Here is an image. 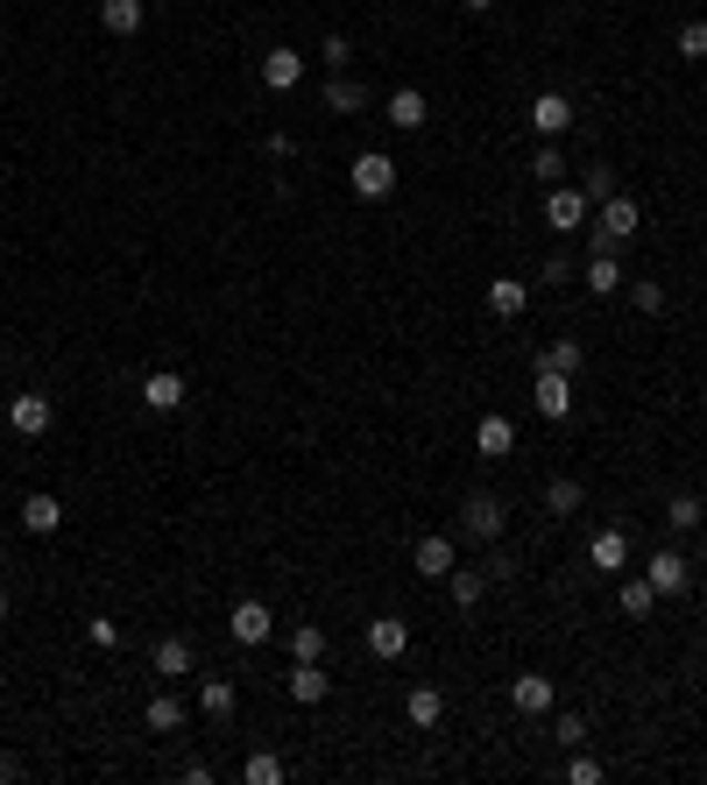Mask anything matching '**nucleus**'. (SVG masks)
I'll return each instance as SVG.
<instances>
[{"label": "nucleus", "instance_id": "obj_1", "mask_svg": "<svg viewBox=\"0 0 707 785\" xmlns=\"http://www.w3.org/2000/svg\"><path fill=\"white\" fill-rule=\"evenodd\" d=\"M637 227H644V213H637V199H629V191H616V199L595 205V248H602V255H616Z\"/></svg>", "mask_w": 707, "mask_h": 785}, {"label": "nucleus", "instance_id": "obj_2", "mask_svg": "<svg viewBox=\"0 0 707 785\" xmlns=\"http://www.w3.org/2000/svg\"><path fill=\"white\" fill-rule=\"evenodd\" d=\"M545 227H552V234H580V227H595V199H587L580 184H552L545 191Z\"/></svg>", "mask_w": 707, "mask_h": 785}, {"label": "nucleus", "instance_id": "obj_3", "mask_svg": "<svg viewBox=\"0 0 707 785\" xmlns=\"http://www.w3.org/2000/svg\"><path fill=\"white\" fill-rule=\"evenodd\" d=\"M644 581H652L658 595H686V587H694V560H686L679 545H658L652 560H644Z\"/></svg>", "mask_w": 707, "mask_h": 785}, {"label": "nucleus", "instance_id": "obj_4", "mask_svg": "<svg viewBox=\"0 0 707 785\" xmlns=\"http://www.w3.org/2000/svg\"><path fill=\"white\" fill-rule=\"evenodd\" d=\"M347 184H354V199H390V191H396V163L382 157V149H361L354 170H347Z\"/></svg>", "mask_w": 707, "mask_h": 785}, {"label": "nucleus", "instance_id": "obj_5", "mask_svg": "<svg viewBox=\"0 0 707 785\" xmlns=\"http://www.w3.org/2000/svg\"><path fill=\"white\" fill-rule=\"evenodd\" d=\"M461 524H467V539H482V545H495V539H503V524H509V516H503V495L474 489L467 503H461Z\"/></svg>", "mask_w": 707, "mask_h": 785}, {"label": "nucleus", "instance_id": "obj_6", "mask_svg": "<svg viewBox=\"0 0 707 785\" xmlns=\"http://www.w3.org/2000/svg\"><path fill=\"white\" fill-rule=\"evenodd\" d=\"M453 566H461V545H453L446 531H425V539L411 545V573H425V581H446Z\"/></svg>", "mask_w": 707, "mask_h": 785}, {"label": "nucleus", "instance_id": "obj_7", "mask_svg": "<svg viewBox=\"0 0 707 785\" xmlns=\"http://www.w3.org/2000/svg\"><path fill=\"white\" fill-rule=\"evenodd\" d=\"M524 121H531V128H538V135H545V142H559V135H566V128H573V121H580V107H573V100H566V92H538V100H531V113H524Z\"/></svg>", "mask_w": 707, "mask_h": 785}, {"label": "nucleus", "instance_id": "obj_8", "mask_svg": "<svg viewBox=\"0 0 707 785\" xmlns=\"http://www.w3.org/2000/svg\"><path fill=\"white\" fill-rule=\"evenodd\" d=\"M226 630H234V644H270V637H276V616H270V602L241 595L234 616H226Z\"/></svg>", "mask_w": 707, "mask_h": 785}, {"label": "nucleus", "instance_id": "obj_9", "mask_svg": "<svg viewBox=\"0 0 707 785\" xmlns=\"http://www.w3.org/2000/svg\"><path fill=\"white\" fill-rule=\"evenodd\" d=\"M50 396L43 390H22V396H8V425H14V439H43L50 432Z\"/></svg>", "mask_w": 707, "mask_h": 785}, {"label": "nucleus", "instance_id": "obj_10", "mask_svg": "<svg viewBox=\"0 0 707 785\" xmlns=\"http://www.w3.org/2000/svg\"><path fill=\"white\" fill-rule=\"evenodd\" d=\"M531 404H538V417H573V375H559V369H538V382H531Z\"/></svg>", "mask_w": 707, "mask_h": 785}, {"label": "nucleus", "instance_id": "obj_11", "mask_svg": "<svg viewBox=\"0 0 707 785\" xmlns=\"http://www.w3.org/2000/svg\"><path fill=\"white\" fill-rule=\"evenodd\" d=\"M262 85H270V92H297V85H304V57H297L291 43L262 50Z\"/></svg>", "mask_w": 707, "mask_h": 785}, {"label": "nucleus", "instance_id": "obj_12", "mask_svg": "<svg viewBox=\"0 0 707 785\" xmlns=\"http://www.w3.org/2000/svg\"><path fill=\"white\" fill-rule=\"evenodd\" d=\"M283 686H291L297 707H319L333 694V680H326V665H319V658H291V680H283Z\"/></svg>", "mask_w": 707, "mask_h": 785}, {"label": "nucleus", "instance_id": "obj_13", "mask_svg": "<svg viewBox=\"0 0 707 785\" xmlns=\"http://www.w3.org/2000/svg\"><path fill=\"white\" fill-rule=\"evenodd\" d=\"M587 566H595V573H608V581H616V573H629V539H623L616 524L587 539Z\"/></svg>", "mask_w": 707, "mask_h": 785}, {"label": "nucleus", "instance_id": "obj_14", "mask_svg": "<svg viewBox=\"0 0 707 785\" xmlns=\"http://www.w3.org/2000/svg\"><path fill=\"white\" fill-rule=\"evenodd\" d=\"M382 121H390V128H404V135H417V128L432 121L425 92H417V85H396V92H390V107H382Z\"/></svg>", "mask_w": 707, "mask_h": 785}, {"label": "nucleus", "instance_id": "obj_15", "mask_svg": "<svg viewBox=\"0 0 707 785\" xmlns=\"http://www.w3.org/2000/svg\"><path fill=\"white\" fill-rule=\"evenodd\" d=\"M142 404L170 417V411H184V375L178 369H156V375H142Z\"/></svg>", "mask_w": 707, "mask_h": 785}, {"label": "nucleus", "instance_id": "obj_16", "mask_svg": "<svg viewBox=\"0 0 707 785\" xmlns=\"http://www.w3.org/2000/svg\"><path fill=\"white\" fill-rule=\"evenodd\" d=\"M474 453H482V461H509V453H517V425L488 411L482 425H474Z\"/></svg>", "mask_w": 707, "mask_h": 785}, {"label": "nucleus", "instance_id": "obj_17", "mask_svg": "<svg viewBox=\"0 0 707 785\" xmlns=\"http://www.w3.org/2000/svg\"><path fill=\"white\" fill-rule=\"evenodd\" d=\"M368 651H375L382 665L404 658V651H411V623H404V616H375V623H368Z\"/></svg>", "mask_w": 707, "mask_h": 785}, {"label": "nucleus", "instance_id": "obj_18", "mask_svg": "<svg viewBox=\"0 0 707 785\" xmlns=\"http://www.w3.org/2000/svg\"><path fill=\"white\" fill-rule=\"evenodd\" d=\"M552 680L545 673H524V680H509V707H517V715H552Z\"/></svg>", "mask_w": 707, "mask_h": 785}, {"label": "nucleus", "instance_id": "obj_19", "mask_svg": "<svg viewBox=\"0 0 707 785\" xmlns=\"http://www.w3.org/2000/svg\"><path fill=\"white\" fill-rule=\"evenodd\" d=\"M488 312H495V319H524V312H531V283H524V276H495V283H488Z\"/></svg>", "mask_w": 707, "mask_h": 785}, {"label": "nucleus", "instance_id": "obj_20", "mask_svg": "<svg viewBox=\"0 0 707 785\" xmlns=\"http://www.w3.org/2000/svg\"><path fill=\"white\" fill-rule=\"evenodd\" d=\"M191 637H156V651H149V665H156V680H184L191 673Z\"/></svg>", "mask_w": 707, "mask_h": 785}, {"label": "nucleus", "instance_id": "obj_21", "mask_svg": "<svg viewBox=\"0 0 707 785\" xmlns=\"http://www.w3.org/2000/svg\"><path fill=\"white\" fill-rule=\"evenodd\" d=\"M404 715H411V729H438V722H446V694H438V686H411Z\"/></svg>", "mask_w": 707, "mask_h": 785}, {"label": "nucleus", "instance_id": "obj_22", "mask_svg": "<svg viewBox=\"0 0 707 785\" xmlns=\"http://www.w3.org/2000/svg\"><path fill=\"white\" fill-rule=\"evenodd\" d=\"M149 22V0H100V29L107 36H135Z\"/></svg>", "mask_w": 707, "mask_h": 785}, {"label": "nucleus", "instance_id": "obj_23", "mask_svg": "<svg viewBox=\"0 0 707 785\" xmlns=\"http://www.w3.org/2000/svg\"><path fill=\"white\" fill-rule=\"evenodd\" d=\"M580 283H587L595 298H616L629 276H623V262H616V255H602V248H595V255H587V270H580Z\"/></svg>", "mask_w": 707, "mask_h": 785}, {"label": "nucleus", "instance_id": "obj_24", "mask_svg": "<svg viewBox=\"0 0 707 785\" xmlns=\"http://www.w3.org/2000/svg\"><path fill=\"white\" fill-rule=\"evenodd\" d=\"M142 722H149V736H178V729H184V701H178V694H149Z\"/></svg>", "mask_w": 707, "mask_h": 785}, {"label": "nucleus", "instance_id": "obj_25", "mask_svg": "<svg viewBox=\"0 0 707 785\" xmlns=\"http://www.w3.org/2000/svg\"><path fill=\"white\" fill-rule=\"evenodd\" d=\"M57 524H64V503H57V495H43V489H36L29 503H22V531H36V539H50Z\"/></svg>", "mask_w": 707, "mask_h": 785}, {"label": "nucleus", "instance_id": "obj_26", "mask_svg": "<svg viewBox=\"0 0 707 785\" xmlns=\"http://www.w3.org/2000/svg\"><path fill=\"white\" fill-rule=\"evenodd\" d=\"M326 107L333 113H368V85L347 79V71H333V79H326Z\"/></svg>", "mask_w": 707, "mask_h": 785}, {"label": "nucleus", "instance_id": "obj_27", "mask_svg": "<svg viewBox=\"0 0 707 785\" xmlns=\"http://www.w3.org/2000/svg\"><path fill=\"white\" fill-rule=\"evenodd\" d=\"M580 503H587L580 474H552V482H545V510H552V516H573Z\"/></svg>", "mask_w": 707, "mask_h": 785}, {"label": "nucleus", "instance_id": "obj_28", "mask_svg": "<svg viewBox=\"0 0 707 785\" xmlns=\"http://www.w3.org/2000/svg\"><path fill=\"white\" fill-rule=\"evenodd\" d=\"M623 616H652V608H658V587L652 581H644V573H623Z\"/></svg>", "mask_w": 707, "mask_h": 785}, {"label": "nucleus", "instance_id": "obj_29", "mask_svg": "<svg viewBox=\"0 0 707 785\" xmlns=\"http://www.w3.org/2000/svg\"><path fill=\"white\" fill-rule=\"evenodd\" d=\"M446 587H453V602H461V608H474V602L488 595V573H482V566H453Z\"/></svg>", "mask_w": 707, "mask_h": 785}, {"label": "nucleus", "instance_id": "obj_30", "mask_svg": "<svg viewBox=\"0 0 707 785\" xmlns=\"http://www.w3.org/2000/svg\"><path fill=\"white\" fill-rule=\"evenodd\" d=\"M199 715H205V722H226V715H234V680H205V686H199Z\"/></svg>", "mask_w": 707, "mask_h": 785}, {"label": "nucleus", "instance_id": "obj_31", "mask_svg": "<svg viewBox=\"0 0 707 785\" xmlns=\"http://www.w3.org/2000/svg\"><path fill=\"white\" fill-rule=\"evenodd\" d=\"M538 369H559V375H580V369H587V354H580V340H552V348L538 354Z\"/></svg>", "mask_w": 707, "mask_h": 785}, {"label": "nucleus", "instance_id": "obj_32", "mask_svg": "<svg viewBox=\"0 0 707 785\" xmlns=\"http://www.w3.org/2000/svg\"><path fill=\"white\" fill-rule=\"evenodd\" d=\"M700 516H707V503H694V495H673V503H665V531H673V539H686Z\"/></svg>", "mask_w": 707, "mask_h": 785}, {"label": "nucleus", "instance_id": "obj_33", "mask_svg": "<svg viewBox=\"0 0 707 785\" xmlns=\"http://www.w3.org/2000/svg\"><path fill=\"white\" fill-rule=\"evenodd\" d=\"M241 778H248V785H283V757H270V751L241 757Z\"/></svg>", "mask_w": 707, "mask_h": 785}, {"label": "nucleus", "instance_id": "obj_34", "mask_svg": "<svg viewBox=\"0 0 707 785\" xmlns=\"http://www.w3.org/2000/svg\"><path fill=\"white\" fill-rule=\"evenodd\" d=\"M531 178H538V184H566V157H559V142H545L538 157H531Z\"/></svg>", "mask_w": 707, "mask_h": 785}, {"label": "nucleus", "instance_id": "obj_35", "mask_svg": "<svg viewBox=\"0 0 707 785\" xmlns=\"http://www.w3.org/2000/svg\"><path fill=\"white\" fill-rule=\"evenodd\" d=\"M291 658H326V630H319V623H297V630H291Z\"/></svg>", "mask_w": 707, "mask_h": 785}, {"label": "nucleus", "instance_id": "obj_36", "mask_svg": "<svg viewBox=\"0 0 707 785\" xmlns=\"http://www.w3.org/2000/svg\"><path fill=\"white\" fill-rule=\"evenodd\" d=\"M580 191H587V199L602 205V199H616L623 184H616V170H608V163H587V178H580Z\"/></svg>", "mask_w": 707, "mask_h": 785}, {"label": "nucleus", "instance_id": "obj_37", "mask_svg": "<svg viewBox=\"0 0 707 785\" xmlns=\"http://www.w3.org/2000/svg\"><path fill=\"white\" fill-rule=\"evenodd\" d=\"M566 778H573V785H602L608 772H602V757H587V743H580V751L566 757Z\"/></svg>", "mask_w": 707, "mask_h": 785}, {"label": "nucleus", "instance_id": "obj_38", "mask_svg": "<svg viewBox=\"0 0 707 785\" xmlns=\"http://www.w3.org/2000/svg\"><path fill=\"white\" fill-rule=\"evenodd\" d=\"M319 64H326V71H347V64H354V43H347V36L333 29L326 43H319Z\"/></svg>", "mask_w": 707, "mask_h": 785}, {"label": "nucleus", "instance_id": "obj_39", "mask_svg": "<svg viewBox=\"0 0 707 785\" xmlns=\"http://www.w3.org/2000/svg\"><path fill=\"white\" fill-rule=\"evenodd\" d=\"M552 743H559V751H580V743H587V722H580V715H559V722H552Z\"/></svg>", "mask_w": 707, "mask_h": 785}, {"label": "nucleus", "instance_id": "obj_40", "mask_svg": "<svg viewBox=\"0 0 707 785\" xmlns=\"http://www.w3.org/2000/svg\"><path fill=\"white\" fill-rule=\"evenodd\" d=\"M629 298H637V312H665V283H623Z\"/></svg>", "mask_w": 707, "mask_h": 785}, {"label": "nucleus", "instance_id": "obj_41", "mask_svg": "<svg viewBox=\"0 0 707 785\" xmlns=\"http://www.w3.org/2000/svg\"><path fill=\"white\" fill-rule=\"evenodd\" d=\"M85 637L100 644V651H113V644H121V623H113V616H92V623H85Z\"/></svg>", "mask_w": 707, "mask_h": 785}, {"label": "nucleus", "instance_id": "obj_42", "mask_svg": "<svg viewBox=\"0 0 707 785\" xmlns=\"http://www.w3.org/2000/svg\"><path fill=\"white\" fill-rule=\"evenodd\" d=\"M679 57H707V22H686L679 29Z\"/></svg>", "mask_w": 707, "mask_h": 785}, {"label": "nucleus", "instance_id": "obj_43", "mask_svg": "<svg viewBox=\"0 0 707 785\" xmlns=\"http://www.w3.org/2000/svg\"><path fill=\"white\" fill-rule=\"evenodd\" d=\"M482 573H488V581H517V560H509V552H488Z\"/></svg>", "mask_w": 707, "mask_h": 785}, {"label": "nucleus", "instance_id": "obj_44", "mask_svg": "<svg viewBox=\"0 0 707 785\" xmlns=\"http://www.w3.org/2000/svg\"><path fill=\"white\" fill-rule=\"evenodd\" d=\"M14 772H22V764H14V757H0V785H8V778H14Z\"/></svg>", "mask_w": 707, "mask_h": 785}, {"label": "nucleus", "instance_id": "obj_45", "mask_svg": "<svg viewBox=\"0 0 707 785\" xmlns=\"http://www.w3.org/2000/svg\"><path fill=\"white\" fill-rule=\"evenodd\" d=\"M461 8H467V14H488V8H495V0H461Z\"/></svg>", "mask_w": 707, "mask_h": 785}, {"label": "nucleus", "instance_id": "obj_46", "mask_svg": "<svg viewBox=\"0 0 707 785\" xmlns=\"http://www.w3.org/2000/svg\"><path fill=\"white\" fill-rule=\"evenodd\" d=\"M0 623H8V587H0Z\"/></svg>", "mask_w": 707, "mask_h": 785}, {"label": "nucleus", "instance_id": "obj_47", "mask_svg": "<svg viewBox=\"0 0 707 785\" xmlns=\"http://www.w3.org/2000/svg\"><path fill=\"white\" fill-rule=\"evenodd\" d=\"M0 729H8V722H0Z\"/></svg>", "mask_w": 707, "mask_h": 785}, {"label": "nucleus", "instance_id": "obj_48", "mask_svg": "<svg viewBox=\"0 0 707 785\" xmlns=\"http://www.w3.org/2000/svg\"><path fill=\"white\" fill-rule=\"evenodd\" d=\"M0 369H8V361H0Z\"/></svg>", "mask_w": 707, "mask_h": 785}]
</instances>
